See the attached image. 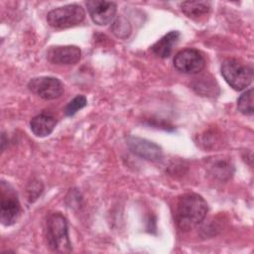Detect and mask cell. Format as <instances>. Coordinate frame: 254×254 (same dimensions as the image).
<instances>
[{"mask_svg": "<svg viewBox=\"0 0 254 254\" xmlns=\"http://www.w3.org/2000/svg\"><path fill=\"white\" fill-rule=\"evenodd\" d=\"M208 210L205 199L194 192H188L180 196L175 219L178 227L183 231H189L196 227L205 218Z\"/></svg>", "mask_w": 254, "mask_h": 254, "instance_id": "cell-1", "label": "cell"}, {"mask_svg": "<svg viewBox=\"0 0 254 254\" xmlns=\"http://www.w3.org/2000/svg\"><path fill=\"white\" fill-rule=\"evenodd\" d=\"M46 237L49 247L60 253L71 251V244L67 233V221L60 212L51 213L47 218Z\"/></svg>", "mask_w": 254, "mask_h": 254, "instance_id": "cell-2", "label": "cell"}, {"mask_svg": "<svg viewBox=\"0 0 254 254\" xmlns=\"http://www.w3.org/2000/svg\"><path fill=\"white\" fill-rule=\"evenodd\" d=\"M221 75L235 90L246 88L253 80V67L236 59L225 60L220 67Z\"/></svg>", "mask_w": 254, "mask_h": 254, "instance_id": "cell-3", "label": "cell"}, {"mask_svg": "<svg viewBox=\"0 0 254 254\" xmlns=\"http://www.w3.org/2000/svg\"><path fill=\"white\" fill-rule=\"evenodd\" d=\"M85 17L84 9L78 4H68L51 10L47 15L49 25L56 29H66L81 23Z\"/></svg>", "mask_w": 254, "mask_h": 254, "instance_id": "cell-4", "label": "cell"}, {"mask_svg": "<svg viewBox=\"0 0 254 254\" xmlns=\"http://www.w3.org/2000/svg\"><path fill=\"white\" fill-rule=\"evenodd\" d=\"M1 211L0 220L3 225L9 226L14 224L20 213L21 205L14 188L7 182L1 181Z\"/></svg>", "mask_w": 254, "mask_h": 254, "instance_id": "cell-5", "label": "cell"}, {"mask_svg": "<svg viewBox=\"0 0 254 254\" xmlns=\"http://www.w3.org/2000/svg\"><path fill=\"white\" fill-rule=\"evenodd\" d=\"M174 65L183 73L195 74L205 67V60L198 50L188 48L177 53L174 58Z\"/></svg>", "mask_w": 254, "mask_h": 254, "instance_id": "cell-6", "label": "cell"}, {"mask_svg": "<svg viewBox=\"0 0 254 254\" xmlns=\"http://www.w3.org/2000/svg\"><path fill=\"white\" fill-rule=\"evenodd\" d=\"M28 88L33 93L46 100L57 99L64 93L63 82L53 76L34 77L29 81Z\"/></svg>", "mask_w": 254, "mask_h": 254, "instance_id": "cell-7", "label": "cell"}, {"mask_svg": "<svg viewBox=\"0 0 254 254\" xmlns=\"http://www.w3.org/2000/svg\"><path fill=\"white\" fill-rule=\"evenodd\" d=\"M85 4L91 20L99 26H104L111 23L115 17L116 4L114 2L89 0L86 1Z\"/></svg>", "mask_w": 254, "mask_h": 254, "instance_id": "cell-8", "label": "cell"}, {"mask_svg": "<svg viewBox=\"0 0 254 254\" xmlns=\"http://www.w3.org/2000/svg\"><path fill=\"white\" fill-rule=\"evenodd\" d=\"M127 145L133 154L148 161H159L163 156L159 145L144 138L131 136L127 139Z\"/></svg>", "mask_w": 254, "mask_h": 254, "instance_id": "cell-9", "label": "cell"}, {"mask_svg": "<svg viewBox=\"0 0 254 254\" xmlns=\"http://www.w3.org/2000/svg\"><path fill=\"white\" fill-rule=\"evenodd\" d=\"M81 57V51L76 46H54L47 52V59L55 64H74Z\"/></svg>", "mask_w": 254, "mask_h": 254, "instance_id": "cell-10", "label": "cell"}, {"mask_svg": "<svg viewBox=\"0 0 254 254\" xmlns=\"http://www.w3.org/2000/svg\"><path fill=\"white\" fill-rule=\"evenodd\" d=\"M56 124L57 119L53 114L48 112H42L31 120L30 127L32 132L36 136L46 137L54 131Z\"/></svg>", "mask_w": 254, "mask_h": 254, "instance_id": "cell-11", "label": "cell"}, {"mask_svg": "<svg viewBox=\"0 0 254 254\" xmlns=\"http://www.w3.org/2000/svg\"><path fill=\"white\" fill-rule=\"evenodd\" d=\"M180 39V33L178 31H171L160 40H158L152 47L151 51L159 58L166 59L169 58L174 46L178 43Z\"/></svg>", "mask_w": 254, "mask_h": 254, "instance_id": "cell-12", "label": "cell"}, {"mask_svg": "<svg viewBox=\"0 0 254 254\" xmlns=\"http://www.w3.org/2000/svg\"><path fill=\"white\" fill-rule=\"evenodd\" d=\"M181 9L189 18L197 19L210 11V3L207 1H186L181 4Z\"/></svg>", "mask_w": 254, "mask_h": 254, "instance_id": "cell-13", "label": "cell"}, {"mask_svg": "<svg viewBox=\"0 0 254 254\" xmlns=\"http://www.w3.org/2000/svg\"><path fill=\"white\" fill-rule=\"evenodd\" d=\"M237 108L244 115L253 114V88L246 90L237 100Z\"/></svg>", "mask_w": 254, "mask_h": 254, "instance_id": "cell-14", "label": "cell"}, {"mask_svg": "<svg viewBox=\"0 0 254 254\" xmlns=\"http://www.w3.org/2000/svg\"><path fill=\"white\" fill-rule=\"evenodd\" d=\"M87 104V100L86 97L84 95H76L75 97H73L64 107V114L66 116H72L74 115L79 109L85 107Z\"/></svg>", "mask_w": 254, "mask_h": 254, "instance_id": "cell-15", "label": "cell"}, {"mask_svg": "<svg viewBox=\"0 0 254 254\" xmlns=\"http://www.w3.org/2000/svg\"><path fill=\"white\" fill-rule=\"evenodd\" d=\"M113 33L119 38H127L131 32V26L127 19L124 17H118L112 25Z\"/></svg>", "mask_w": 254, "mask_h": 254, "instance_id": "cell-16", "label": "cell"}]
</instances>
